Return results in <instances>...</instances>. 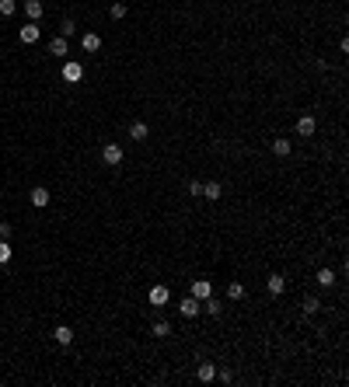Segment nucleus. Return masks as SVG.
<instances>
[{
  "label": "nucleus",
  "mask_w": 349,
  "mask_h": 387,
  "mask_svg": "<svg viewBox=\"0 0 349 387\" xmlns=\"http://www.w3.org/2000/svg\"><path fill=\"white\" fill-rule=\"evenodd\" d=\"M101 161H105L108 168H119V164H122V147H119V143H105V147H101Z\"/></svg>",
  "instance_id": "obj_1"
},
{
  "label": "nucleus",
  "mask_w": 349,
  "mask_h": 387,
  "mask_svg": "<svg viewBox=\"0 0 349 387\" xmlns=\"http://www.w3.org/2000/svg\"><path fill=\"white\" fill-rule=\"evenodd\" d=\"M63 80H67V84H80V80H84V66L74 63V59L63 63Z\"/></svg>",
  "instance_id": "obj_2"
},
{
  "label": "nucleus",
  "mask_w": 349,
  "mask_h": 387,
  "mask_svg": "<svg viewBox=\"0 0 349 387\" xmlns=\"http://www.w3.org/2000/svg\"><path fill=\"white\" fill-rule=\"evenodd\" d=\"M178 310H182V317H195V314L203 310V300H195V297H185V300L178 304Z\"/></svg>",
  "instance_id": "obj_3"
},
{
  "label": "nucleus",
  "mask_w": 349,
  "mask_h": 387,
  "mask_svg": "<svg viewBox=\"0 0 349 387\" xmlns=\"http://www.w3.org/2000/svg\"><path fill=\"white\" fill-rule=\"evenodd\" d=\"M39 25H35V21H28V25H25V28H21V45H35V42H39Z\"/></svg>",
  "instance_id": "obj_4"
},
{
  "label": "nucleus",
  "mask_w": 349,
  "mask_h": 387,
  "mask_svg": "<svg viewBox=\"0 0 349 387\" xmlns=\"http://www.w3.org/2000/svg\"><path fill=\"white\" fill-rule=\"evenodd\" d=\"M314 129H318L314 116H300L297 119V136H314Z\"/></svg>",
  "instance_id": "obj_5"
},
{
  "label": "nucleus",
  "mask_w": 349,
  "mask_h": 387,
  "mask_svg": "<svg viewBox=\"0 0 349 387\" xmlns=\"http://www.w3.org/2000/svg\"><path fill=\"white\" fill-rule=\"evenodd\" d=\"M28 199H32V206H39L42 210V206H49V189H46V185H35Z\"/></svg>",
  "instance_id": "obj_6"
},
{
  "label": "nucleus",
  "mask_w": 349,
  "mask_h": 387,
  "mask_svg": "<svg viewBox=\"0 0 349 387\" xmlns=\"http://www.w3.org/2000/svg\"><path fill=\"white\" fill-rule=\"evenodd\" d=\"M192 297L195 300H206V297H213V286H210L206 279H195L192 283Z\"/></svg>",
  "instance_id": "obj_7"
},
{
  "label": "nucleus",
  "mask_w": 349,
  "mask_h": 387,
  "mask_svg": "<svg viewBox=\"0 0 349 387\" xmlns=\"http://www.w3.org/2000/svg\"><path fill=\"white\" fill-rule=\"evenodd\" d=\"M168 300H171V293H168V286H154V290H150V304H154V307H164Z\"/></svg>",
  "instance_id": "obj_8"
},
{
  "label": "nucleus",
  "mask_w": 349,
  "mask_h": 387,
  "mask_svg": "<svg viewBox=\"0 0 349 387\" xmlns=\"http://www.w3.org/2000/svg\"><path fill=\"white\" fill-rule=\"evenodd\" d=\"M266 290H269L272 297H279V293L287 290V279H283V276H269V279H266Z\"/></svg>",
  "instance_id": "obj_9"
},
{
  "label": "nucleus",
  "mask_w": 349,
  "mask_h": 387,
  "mask_svg": "<svg viewBox=\"0 0 349 387\" xmlns=\"http://www.w3.org/2000/svg\"><path fill=\"white\" fill-rule=\"evenodd\" d=\"M42 11H46V7H42V0H25V14H28L32 21H39Z\"/></svg>",
  "instance_id": "obj_10"
},
{
  "label": "nucleus",
  "mask_w": 349,
  "mask_h": 387,
  "mask_svg": "<svg viewBox=\"0 0 349 387\" xmlns=\"http://www.w3.org/2000/svg\"><path fill=\"white\" fill-rule=\"evenodd\" d=\"M80 45H84V53H98V49H101V39H98L95 32H88V35L80 39Z\"/></svg>",
  "instance_id": "obj_11"
},
{
  "label": "nucleus",
  "mask_w": 349,
  "mask_h": 387,
  "mask_svg": "<svg viewBox=\"0 0 349 387\" xmlns=\"http://www.w3.org/2000/svg\"><path fill=\"white\" fill-rule=\"evenodd\" d=\"M129 136H133L136 143H143V140L150 136V129H147V122H133V126H129Z\"/></svg>",
  "instance_id": "obj_12"
},
{
  "label": "nucleus",
  "mask_w": 349,
  "mask_h": 387,
  "mask_svg": "<svg viewBox=\"0 0 349 387\" xmlns=\"http://www.w3.org/2000/svg\"><path fill=\"white\" fill-rule=\"evenodd\" d=\"M53 338H56L59 346H70V342H74V331L67 328V325H59V328H56V331H53Z\"/></svg>",
  "instance_id": "obj_13"
},
{
  "label": "nucleus",
  "mask_w": 349,
  "mask_h": 387,
  "mask_svg": "<svg viewBox=\"0 0 349 387\" xmlns=\"http://www.w3.org/2000/svg\"><path fill=\"white\" fill-rule=\"evenodd\" d=\"M199 380H203V384L216 380V367H213V363H199Z\"/></svg>",
  "instance_id": "obj_14"
},
{
  "label": "nucleus",
  "mask_w": 349,
  "mask_h": 387,
  "mask_svg": "<svg viewBox=\"0 0 349 387\" xmlns=\"http://www.w3.org/2000/svg\"><path fill=\"white\" fill-rule=\"evenodd\" d=\"M272 154H276V157H287V154H290V140L276 136V140H272Z\"/></svg>",
  "instance_id": "obj_15"
},
{
  "label": "nucleus",
  "mask_w": 349,
  "mask_h": 387,
  "mask_svg": "<svg viewBox=\"0 0 349 387\" xmlns=\"http://www.w3.org/2000/svg\"><path fill=\"white\" fill-rule=\"evenodd\" d=\"M318 286H325V290H329V286H335V272H332V269H321V272H318Z\"/></svg>",
  "instance_id": "obj_16"
},
{
  "label": "nucleus",
  "mask_w": 349,
  "mask_h": 387,
  "mask_svg": "<svg viewBox=\"0 0 349 387\" xmlns=\"http://www.w3.org/2000/svg\"><path fill=\"white\" fill-rule=\"evenodd\" d=\"M49 53H53V56H67V39H63V35L53 39V42H49Z\"/></svg>",
  "instance_id": "obj_17"
},
{
  "label": "nucleus",
  "mask_w": 349,
  "mask_h": 387,
  "mask_svg": "<svg viewBox=\"0 0 349 387\" xmlns=\"http://www.w3.org/2000/svg\"><path fill=\"white\" fill-rule=\"evenodd\" d=\"M11 244H7V237H0V265H7V262H11Z\"/></svg>",
  "instance_id": "obj_18"
},
{
  "label": "nucleus",
  "mask_w": 349,
  "mask_h": 387,
  "mask_svg": "<svg viewBox=\"0 0 349 387\" xmlns=\"http://www.w3.org/2000/svg\"><path fill=\"white\" fill-rule=\"evenodd\" d=\"M59 35H63V39H70V35H77V25H74V21L67 18L63 25H59Z\"/></svg>",
  "instance_id": "obj_19"
},
{
  "label": "nucleus",
  "mask_w": 349,
  "mask_h": 387,
  "mask_svg": "<svg viewBox=\"0 0 349 387\" xmlns=\"http://www.w3.org/2000/svg\"><path fill=\"white\" fill-rule=\"evenodd\" d=\"M203 199H220V185H216V181L203 185Z\"/></svg>",
  "instance_id": "obj_20"
},
{
  "label": "nucleus",
  "mask_w": 349,
  "mask_h": 387,
  "mask_svg": "<svg viewBox=\"0 0 349 387\" xmlns=\"http://www.w3.org/2000/svg\"><path fill=\"white\" fill-rule=\"evenodd\" d=\"M321 304H318V297H304V314H318Z\"/></svg>",
  "instance_id": "obj_21"
},
{
  "label": "nucleus",
  "mask_w": 349,
  "mask_h": 387,
  "mask_svg": "<svg viewBox=\"0 0 349 387\" xmlns=\"http://www.w3.org/2000/svg\"><path fill=\"white\" fill-rule=\"evenodd\" d=\"M14 11H18V4H14V0H0V14H4V18H11Z\"/></svg>",
  "instance_id": "obj_22"
},
{
  "label": "nucleus",
  "mask_w": 349,
  "mask_h": 387,
  "mask_svg": "<svg viewBox=\"0 0 349 387\" xmlns=\"http://www.w3.org/2000/svg\"><path fill=\"white\" fill-rule=\"evenodd\" d=\"M227 297H231V300H241V297H245V286H241V283H231V286H227Z\"/></svg>",
  "instance_id": "obj_23"
},
{
  "label": "nucleus",
  "mask_w": 349,
  "mask_h": 387,
  "mask_svg": "<svg viewBox=\"0 0 349 387\" xmlns=\"http://www.w3.org/2000/svg\"><path fill=\"white\" fill-rule=\"evenodd\" d=\"M154 335H161V338H164V335H171V325H168V321H157V325H154Z\"/></svg>",
  "instance_id": "obj_24"
},
{
  "label": "nucleus",
  "mask_w": 349,
  "mask_h": 387,
  "mask_svg": "<svg viewBox=\"0 0 349 387\" xmlns=\"http://www.w3.org/2000/svg\"><path fill=\"white\" fill-rule=\"evenodd\" d=\"M112 18H126V4H119V0H116V4H112Z\"/></svg>",
  "instance_id": "obj_25"
},
{
  "label": "nucleus",
  "mask_w": 349,
  "mask_h": 387,
  "mask_svg": "<svg viewBox=\"0 0 349 387\" xmlns=\"http://www.w3.org/2000/svg\"><path fill=\"white\" fill-rule=\"evenodd\" d=\"M189 195H203V181H189Z\"/></svg>",
  "instance_id": "obj_26"
},
{
  "label": "nucleus",
  "mask_w": 349,
  "mask_h": 387,
  "mask_svg": "<svg viewBox=\"0 0 349 387\" xmlns=\"http://www.w3.org/2000/svg\"><path fill=\"white\" fill-rule=\"evenodd\" d=\"M0 237H11V223H0Z\"/></svg>",
  "instance_id": "obj_27"
}]
</instances>
